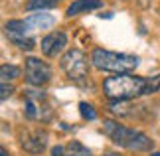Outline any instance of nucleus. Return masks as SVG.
I'll return each mask as SVG.
<instances>
[{
    "label": "nucleus",
    "mask_w": 160,
    "mask_h": 156,
    "mask_svg": "<svg viewBox=\"0 0 160 156\" xmlns=\"http://www.w3.org/2000/svg\"><path fill=\"white\" fill-rule=\"evenodd\" d=\"M48 144V134L42 130H28L22 134V148L30 154H40Z\"/></svg>",
    "instance_id": "7"
},
{
    "label": "nucleus",
    "mask_w": 160,
    "mask_h": 156,
    "mask_svg": "<svg viewBox=\"0 0 160 156\" xmlns=\"http://www.w3.org/2000/svg\"><path fill=\"white\" fill-rule=\"evenodd\" d=\"M0 156H8V152H6V148H0Z\"/></svg>",
    "instance_id": "20"
},
{
    "label": "nucleus",
    "mask_w": 160,
    "mask_h": 156,
    "mask_svg": "<svg viewBox=\"0 0 160 156\" xmlns=\"http://www.w3.org/2000/svg\"><path fill=\"white\" fill-rule=\"evenodd\" d=\"M0 77H2L4 83H8V81H14L20 77V69H18L16 65H8V63H4L2 65V69H0Z\"/></svg>",
    "instance_id": "13"
},
{
    "label": "nucleus",
    "mask_w": 160,
    "mask_h": 156,
    "mask_svg": "<svg viewBox=\"0 0 160 156\" xmlns=\"http://www.w3.org/2000/svg\"><path fill=\"white\" fill-rule=\"evenodd\" d=\"M103 130L115 144L125 146L128 150H137V152L152 150V140L137 128H128L117 121H105L103 123Z\"/></svg>",
    "instance_id": "2"
},
{
    "label": "nucleus",
    "mask_w": 160,
    "mask_h": 156,
    "mask_svg": "<svg viewBox=\"0 0 160 156\" xmlns=\"http://www.w3.org/2000/svg\"><path fill=\"white\" fill-rule=\"evenodd\" d=\"M52 79V67L38 58H28L26 59V81L30 85L42 87Z\"/></svg>",
    "instance_id": "6"
},
{
    "label": "nucleus",
    "mask_w": 160,
    "mask_h": 156,
    "mask_svg": "<svg viewBox=\"0 0 160 156\" xmlns=\"http://www.w3.org/2000/svg\"><path fill=\"white\" fill-rule=\"evenodd\" d=\"M2 93H0V99H2V101H6V99H8V95H12V91H14V87L12 85H8V83H4L2 81V89H0Z\"/></svg>",
    "instance_id": "18"
},
{
    "label": "nucleus",
    "mask_w": 160,
    "mask_h": 156,
    "mask_svg": "<svg viewBox=\"0 0 160 156\" xmlns=\"http://www.w3.org/2000/svg\"><path fill=\"white\" fill-rule=\"evenodd\" d=\"M109 109H111V113H115V115H127L128 111H131L125 101H113Z\"/></svg>",
    "instance_id": "16"
},
{
    "label": "nucleus",
    "mask_w": 160,
    "mask_h": 156,
    "mask_svg": "<svg viewBox=\"0 0 160 156\" xmlns=\"http://www.w3.org/2000/svg\"><path fill=\"white\" fill-rule=\"evenodd\" d=\"M55 2L52 0H28L26 2V10L34 12V10H46V8H53Z\"/></svg>",
    "instance_id": "14"
},
{
    "label": "nucleus",
    "mask_w": 160,
    "mask_h": 156,
    "mask_svg": "<svg viewBox=\"0 0 160 156\" xmlns=\"http://www.w3.org/2000/svg\"><path fill=\"white\" fill-rule=\"evenodd\" d=\"M79 113H81V117L85 118V121H93V118H97V111L91 107L89 103H85V101L79 103Z\"/></svg>",
    "instance_id": "15"
},
{
    "label": "nucleus",
    "mask_w": 160,
    "mask_h": 156,
    "mask_svg": "<svg viewBox=\"0 0 160 156\" xmlns=\"http://www.w3.org/2000/svg\"><path fill=\"white\" fill-rule=\"evenodd\" d=\"M26 22H28V26L30 28H42V30H48V28H52L53 24H55V18L50 16V14H32L30 18H26Z\"/></svg>",
    "instance_id": "11"
},
{
    "label": "nucleus",
    "mask_w": 160,
    "mask_h": 156,
    "mask_svg": "<svg viewBox=\"0 0 160 156\" xmlns=\"http://www.w3.org/2000/svg\"><path fill=\"white\" fill-rule=\"evenodd\" d=\"M152 156H160V152H154V154H152Z\"/></svg>",
    "instance_id": "22"
},
{
    "label": "nucleus",
    "mask_w": 160,
    "mask_h": 156,
    "mask_svg": "<svg viewBox=\"0 0 160 156\" xmlns=\"http://www.w3.org/2000/svg\"><path fill=\"white\" fill-rule=\"evenodd\" d=\"M52 2H55V4H58V0H52Z\"/></svg>",
    "instance_id": "23"
},
{
    "label": "nucleus",
    "mask_w": 160,
    "mask_h": 156,
    "mask_svg": "<svg viewBox=\"0 0 160 156\" xmlns=\"http://www.w3.org/2000/svg\"><path fill=\"white\" fill-rule=\"evenodd\" d=\"M63 156H91V150L87 146H83L79 140H71L69 144L65 146Z\"/></svg>",
    "instance_id": "12"
},
{
    "label": "nucleus",
    "mask_w": 160,
    "mask_h": 156,
    "mask_svg": "<svg viewBox=\"0 0 160 156\" xmlns=\"http://www.w3.org/2000/svg\"><path fill=\"white\" fill-rule=\"evenodd\" d=\"M91 61L97 69L101 71H111V73H131L138 67L140 59L137 55H128V53H117V52H109L103 48H95L91 52Z\"/></svg>",
    "instance_id": "3"
},
{
    "label": "nucleus",
    "mask_w": 160,
    "mask_h": 156,
    "mask_svg": "<svg viewBox=\"0 0 160 156\" xmlns=\"http://www.w3.org/2000/svg\"><path fill=\"white\" fill-rule=\"evenodd\" d=\"M24 115H26L30 121H50L53 115L50 97L46 95L44 91H34L28 89L24 93Z\"/></svg>",
    "instance_id": "4"
},
{
    "label": "nucleus",
    "mask_w": 160,
    "mask_h": 156,
    "mask_svg": "<svg viewBox=\"0 0 160 156\" xmlns=\"http://www.w3.org/2000/svg\"><path fill=\"white\" fill-rule=\"evenodd\" d=\"M103 156H121V154H117V152H107V154H103Z\"/></svg>",
    "instance_id": "21"
},
{
    "label": "nucleus",
    "mask_w": 160,
    "mask_h": 156,
    "mask_svg": "<svg viewBox=\"0 0 160 156\" xmlns=\"http://www.w3.org/2000/svg\"><path fill=\"white\" fill-rule=\"evenodd\" d=\"M12 42H14L18 48H22V49H32L36 46L34 38H18V40H12Z\"/></svg>",
    "instance_id": "17"
},
{
    "label": "nucleus",
    "mask_w": 160,
    "mask_h": 156,
    "mask_svg": "<svg viewBox=\"0 0 160 156\" xmlns=\"http://www.w3.org/2000/svg\"><path fill=\"white\" fill-rule=\"evenodd\" d=\"M160 89V73L154 77H137V75H113L103 81V91L113 101H128L140 95H150Z\"/></svg>",
    "instance_id": "1"
},
{
    "label": "nucleus",
    "mask_w": 160,
    "mask_h": 156,
    "mask_svg": "<svg viewBox=\"0 0 160 156\" xmlns=\"http://www.w3.org/2000/svg\"><path fill=\"white\" fill-rule=\"evenodd\" d=\"M65 152V146H53L52 148V156H63Z\"/></svg>",
    "instance_id": "19"
},
{
    "label": "nucleus",
    "mask_w": 160,
    "mask_h": 156,
    "mask_svg": "<svg viewBox=\"0 0 160 156\" xmlns=\"http://www.w3.org/2000/svg\"><path fill=\"white\" fill-rule=\"evenodd\" d=\"M61 69L73 81H83L89 73V59L81 49H69L61 58Z\"/></svg>",
    "instance_id": "5"
},
{
    "label": "nucleus",
    "mask_w": 160,
    "mask_h": 156,
    "mask_svg": "<svg viewBox=\"0 0 160 156\" xmlns=\"http://www.w3.org/2000/svg\"><path fill=\"white\" fill-rule=\"evenodd\" d=\"M28 22L26 20H10L6 22V34L10 40H18V38H26L28 32Z\"/></svg>",
    "instance_id": "10"
},
{
    "label": "nucleus",
    "mask_w": 160,
    "mask_h": 156,
    "mask_svg": "<svg viewBox=\"0 0 160 156\" xmlns=\"http://www.w3.org/2000/svg\"><path fill=\"white\" fill-rule=\"evenodd\" d=\"M65 43H67V36L63 32H52L42 40V52L52 58V55H58L65 48Z\"/></svg>",
    "instance_id": "8"
},
{
    "label": "nucleus",
    "mask_w": 160,
    "mask_h": 156,
    "mask_svg": "<svg viewBox=\"0 0 160 156\" xmlns=\"http://www.w3.org/2000/svg\"><path fill=\"white\" fill-rule=\"evenodd\" d=\"M101 6H103L101 0H75V2L69 4V8H67V16H77V14H83V12L101 8Z\"/></svg>",
    "instance_id": "9"
}]
</instances>
